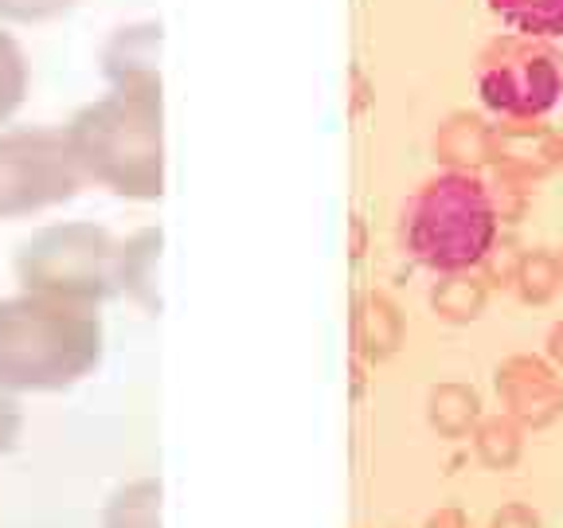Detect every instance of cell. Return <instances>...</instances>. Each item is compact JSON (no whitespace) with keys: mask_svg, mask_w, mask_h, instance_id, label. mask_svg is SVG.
I'll use <instances>...</instances> for the list:
<instances>
[{"mask_svg":"<svg viewBox=\"0 0 563 528\" xmlns=\"http://www.w3.org/2000/svg\"><path fill=\"white\" fill-rule=\"evenodd\" d=\"M485 301H489V282L477 271H454L439 274L431 290V309L450 321V326H470L485 314Z\"/></svg>","mask_w":563,"mask_h":528,"instance_id":"8fae6325","label":"cell"},{"mask_svg":"<svg viewBox=\"0 0 563 528\" xmlns=\"http://www.w3.org/2000/svg\"><path fill=\"white\" fill-rule=\"evenodd\" d=\"M427 528H470L466 513L454 509V505H446V509H439L431 520H427Z\"/></svg>","mask_w":563,"mask_h":528,"instance_id":"cb8c5ba5","label":"cell"},{"mask_svg":"<svg viewBox=\"0 0 563 528\" xmlns=\"http://www.w3.org/2000/svg\"><path fill=\"white\" fill-rule=\"evenodd\" d=\"M27 98V55L9 32H0V125L16 114Z\"/></svg>","mask_w":563,"mask_h":528,"instance_id":"d6986e66","label":"cell"},{"mask_svg":"<svg viewBox=\"0 0 563 528\" xmlns=\"http://www.w3.org/2000/svg\"><path fill=\"white\" fill-rule=\"evenodd\" d=\"M106 352L98 309L44 294L0 298V387L12 396H52L95 376Z\"/></svg>","mask_w":563,"mask_h":528,"instance_id":"6da1fadb","label":"cell"},{"mask_svg":"<svg viewBox=\"0 0 563 528\" xmlns=\"http://www.w3.org/2000/svg\"><path fill=\"white\" fill-rule=\"evenodd\" d=\"M434 157H439L442 168L482 176L485 168H493L505 157V138L482 114H466L462 110V114H450L434 130Z\"/></svg>","mask_w":563,"mask_h":528,"instance_id":"9c48e42d","label":"cell"},{"mask_svg":"<svg viewBox=\"0 0 563 528\" xmlns=\"http://www.w3.org/2000/svg\"><path fill=\"white\" fill-rule=\"evenodd\" d=\"M20 435H24V407H20V396H12V392L0 387V454L16 450Z\"/></svg>","mask_w":563,"mask_h":528,"instance_id":"7402d4cb","label":"cell"},{"mask_svg":"<svg viewBox=\"0 0 563 528\" xmlns=\"http://www.w3.org/2000/svg\"><path fill=\"white\" fill-rule=\"evenodd\" d=\"M79 161L67 133L52 125L0 130V220H27L82 193Z\"/></svg>","mask_w":563,"mask_h":528,"instance_id":"5b68a950","label":"cell"},{"mask_svg":"<svg viewBox=\"0 0 563 528\" xmlns=\"http://www.w3.org/2000/svg\"><path fill=\"white\" fill-rule=\"evenodd\" d=\"M157 258L161 231L145 228L122 239V294H130L145 309H157Z\"/></svg>","mask_w":563,"mask_h":528,"instance_id":"7c38bea8","label":"cell"},{"mask_svg":"<svg viewBox=\"0 0 563 528\" xmlns=\"http://www.w3.org/2000/svg\"><path fill=\"white\" fill-rule=\"evenodd\" d=\"M474 82L497 122H544L563 95V59L548 40L497 35L477 55Z\"/></svg>","mask_w":563,"mask_h":528,"instance_id":"8992f818","label":"cell"},{"mask_svg":"<svg viewBox=\"0 0 563 528\" xmlns=\"http://www.w3.org/2000/svg\"><path fill=\"white\" fill-rule=\"evenodd\" d=\"M555 258H560V274H563V246H560V251H555Z\"/></svg>","mask_w":563,"mask_h":528,"instance_id":"4316f807","label":"cell"},{"mask_svg":"<svg viewBox=\"0 0 563 528\" xmlns=\"http://www.w3.org/2000/svg\"><path fill=\"white\" fill-rule=\"evenodd\" d=\"M512 290H517V298L525 301V306H548V301L563 290V274H560L555 251H544V246L525 251L517 274H512Z\"/></svg>","mask_w":563,"mask_h":528,"instance_id":"e0dca14e","label":"cell"},{"mask_svg":"<svg viewBox=\"0 0 563 528\" xmlns=\"http://www.w3.org/2000/svg\"><path fill=\"white\" fill-rule=\"evenodd\" d=\"M427 419L442 439H466L482 419V396L466 384H439L427 399Z\"/></svg>","mask_w":563,"mask_h":528,"instance_id":"9a60e30c","label":"cell"},{"mask_svg":"<svg viewBox=\"0 0 563 528\" xmlns=\"http://www.w3.org/2000/svg\"><path fill=\"white\" fill-rule=\"evenodd\" d=\"M548 361L555 372H563V321H555L552 333H548Z\"/></svg>","mask_w":563,"mask_h":528,"instance_id":"d4e9b609","label":"cell"},{"mask_svg":"<svg viewBox=\"0 0 563 528\" xmlns=\"http://www.w3.org/2000/svg\"><path fill=\"white\" fill-rule=\"evenodd\" d=\"M493 387H497L505 415L517 419L525 431H544L563 415L560 372L544 356H532V352L505 356L493 372Z\"/></svg>","mask_w":563,"mask_h":528,"instance_id":"52a82bcc","label":"cell"},{"mask_svg":"<svg viewBox=\"0 0 563 528\" xmlns=\"http://www.w3.org/2000/svg\"><path fill=\"white\" fill-rule=\"evenodd\" d=\"M470 439H474V454L477 462H482L485 470H512L520 462V454H525V427H520L517 419H509V415H482L477 419V427L470 431Z\"/></svg>","mask_w":563,"mask_h":528,"instance_id":"5bb4252c","label":"cell"},{"mask_svg":"<svg viewBox=\"0 0 563 528\" xmlns=\"http://www.w3.org/2000/svg\"><path fill=\"white\" fill-rule=\"evenodd\" d=\"M520 251L512 239H501L497 235V243L489 246V255L482 258V266H477V274H482L489 286H512V274H517V266H520Z\"/></svg>","mask_w":563,"mask_h":528,"instance_id":"44dd1931","label":"cell"},{"mask_svg":"<svg viewBox=\"0 0 563 528\" xmlns=\"http://www.w3.org/2000/svg\"><path fill=\"white\" fill-rule=\"evenodd\" d=\"M540 161H544L548 168H563V133H552V138L544 141V153H540Z\"/></svg>","mask_w":563,"mask_h":528,"instance_id":"484cf974","label":"cell"},{"mask_svg":"<svg viewBox=\"0 0 563 528\" xmlns=\"http://www.w3.org/2000/svg\"><path fill=\"white\" fill-rule=\"evenodd\" d=\"M87 185L122 200L165 196V110L161 95L110 90L63 125Z\"/></svg>","mask_w":563,"mask_h":528,"instance_id":"7a4b0ae2","label":"cell"},{"mask_svg":"<svg viewBox=\"0 0 563 528\" xmlns=\"http://www.w3.org/2000/svg\"><path fill=\"white\" fill-rule=\"evenodd\" d=\"M501 235L489 185L477 173L431 176L415 188L399 216V243L419 266L434 274L477 271Z\"/></svg>","mask_w":563,"mask_h":528,"instance_id":"3957f363","label":"cell"},{"mask_svg":"<svg viewBox=\"0 0 563 528\" xmlns=\"http://www.w3.org/2000/svg\"><path fill=\"white\" fill-rule=\"evenodd\" d=\"M20 290L98 309L122 294V239L102 223L67 220L32 231L16 251Z\"/></svg>","mask_w":563,"mask_h":528,"instance_id":"277c9868","label":"cell"},{"mask_svg":"<svg viewBox=\"0 0 563 528\" xmlns=\"http://www.w3.org/2000/svg\"><path fill=\"white\" fill-rule=\"evenodd\" d=\"M161 490L157 477H137L110 493L102 509V528H165L161 525Z\"/></svg>","mask_w":563,"mask_h":528,"instance_id":"4fadbf2b","label":"cell"},{"mask_svg":"<svg viewBox=\"0 0 563 528\" xmlns=\"http://www.w3.org/2000/svg\"><path fill=\"white\" fill-rule=\"evenodd\" d=\"M356 337L372 356H387L396 352L399 337H404V321H399V309L387 298H364L361 301V317H356Z\"/></svg>","mask_w":563,"mask_h":528,"instance_id":"ac0fdd59","label":"cell"},{"mask_svg":"<svg viewBox=\"0 0 563 528\" xmlns=\"http://www.w3.org/2000/svg\"><path fill=\"white\" fill-rule=\"evenodd\" d=\"M79 4L82 0H0V24H47Z\"/></svg>","mask_w":563,"mask_h":528,"instance_id":"ffe728a7","label":"cell"},{"mask_svg":"<svg viewBox=\"0 0 563 528\" xmlns=\"http://www.w3.org/2000/svg\"><path fill=\"white\" fill-rule=\"evenodd\" d=\"M544 173H548L544 161H525L505 153L493 165V180H485L493 196V208H497V220L517 223L528 211V204H532V196H537V185L544 180Z\"/></svg>","mask_w":563,"mask_h":528,"instance_id":"30bf717a","label":"cell"},{"mask_svg":"<svg viewBox=\"0 0 563 528\" xmlns=\"http://www.w3.org/2000/svg\"><path fill=\"white\" fill-rule=\"evenodd\" d=\"M102 75L110 90L161 95V24L141 20L118 28L102 47Z\"/></svg>","mask_w":563,"mask_h":528,"instance_id":"ba28073f","label":"cell"},{"mask_svg":"<svg viewBox=\"0 0 563 528\" xmlns=\"http://www.w3.org/2000/svg\"><path fill=\"white\" fill-rule=\"evenodd\" d=\"M489 528H544V520H540V513L532 509V505H501V509L489 517Z\"/></svg>","mask_w":563,"mask_h":528,"instance_id":"603a6c76","label":"cell"},{"mask_svg":"<svg viewBox=\"0 0 563 528\" xmlns=\"http://www.w3.org/2000/svg\"><path fill=\"white\" fill-rule=\"evenodd\" d=\"M493 16L528 40H560L563 0H489Z\"/></svg>","mask_w":563,"mask_h":528,"instance_id":"2e32d148","label":"cell"}]
</instances>
